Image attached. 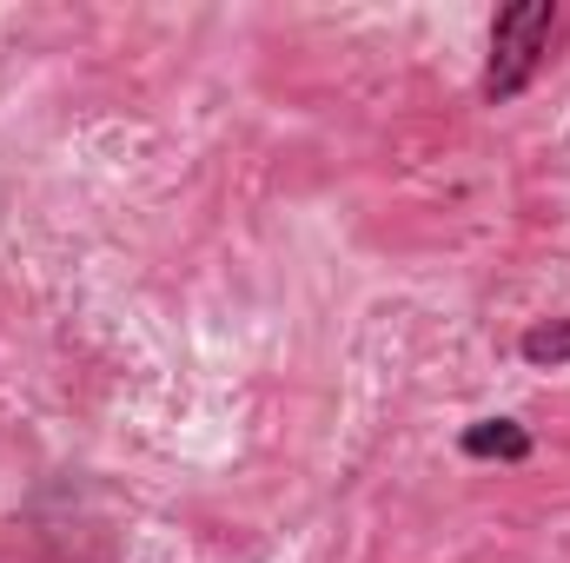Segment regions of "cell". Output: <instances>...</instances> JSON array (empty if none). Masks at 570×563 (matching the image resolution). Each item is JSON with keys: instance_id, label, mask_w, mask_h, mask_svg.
I'll use <instances>...</instances> for the list:
<instances>
[{"instance_id": "obj_2", "label": "cell", "mask_w": 570, "mask_h": 563, "mask_svg": "<svg viewBox=\"0 0 570 563\" xmlns=\"http://www.w3.org/2000/svg\"><path fill=\"white\" fill-rule=\"evenodd\" d=\"M458 451H464L471 464H524V457L538 451V437L518 418H478V424L458 431Z\"/></svg>"}, {"instance_id": "obj_1", "label": "cell", "mask_w": 570, "mask_h": 563, "mask_svg": "<svg viewBox=\"0 0 570 563\" xmlns=\"http://www.w3.org/2000/svg\"><path fill=\"white\" fill-rule=\"evenodd\" d=\"M558 0H511L498 20H491V60H484V107H511L531 93L551 40H558Z\"/></svg>"}, {"instance_id": "obj_3", "label": "cell", "mask_w": 570, "mask_h": 563, "mask_svg": "<svg viewBox=\"0 0 570 563\" xmlns=\"http://www.w3.org/2000/svg\"><path fill=\"white\" fill-rule=\"evenodd\" d=\"M518 358H524L531 372H564L570 365V312L564 318H538V325H524Z\"/></svg>"}]
</instances>
